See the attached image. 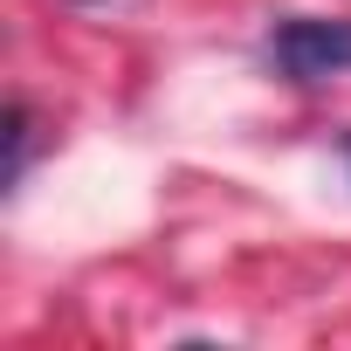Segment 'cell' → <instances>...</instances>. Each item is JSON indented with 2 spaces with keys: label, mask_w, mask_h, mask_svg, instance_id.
<instances>
[{
  "label": "cell",
  "mask_w": 351,
  "mask_h": 351,
  "mask_svg": "<svg viewBox=\"0 0 351 351\" xmlns=\"http://www.w3.org/2000/svg\"><path fill=\"white\" fill-rule=\"evenodd\" d=\"M269 62L289 83H330L351 69V21L330 14H289L269 28Z\"/></svg>",
  "instance_id": "obj_1"
},
{
  "label": "cell",
  "mask_w": 351,
  "mask_h": 351,
  "mask_svg": "<svg viewBox=\"0 0 351 351\" xmlns=\"http://www.w3.org/2000/svg\"><path fill=\"white\" fill-rule=\"evenodd\" d=\"M0 124H8V131H0V138H8V172H0V186L14 193V186L28 180V158H35V117H28V104L14 97V104H8V117H0Z\"/></svg>",
  "instance_id": "obj_2"
},
{
  "label": "cell",
  "mask_w": 351,
  "mask_h": 351,
  "mask_svg": "<svg viewBox=\"0 0 351 351\" xmlns=\"http://www.w3.org/2000/svg\"><path fill=\"white\" fill-rule=\"evenodd\" d=\"M344 165H351V138H344Z\"/></svg>",
  "instance_id": "obj_3"
}]
</instances>
